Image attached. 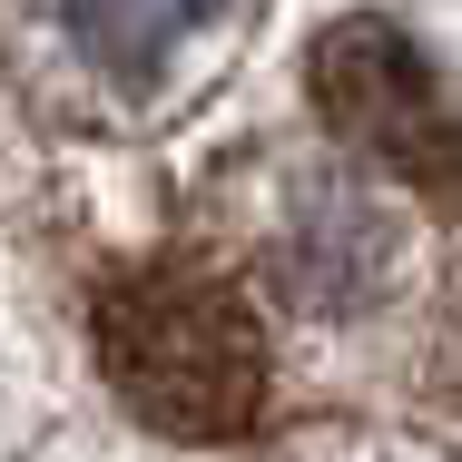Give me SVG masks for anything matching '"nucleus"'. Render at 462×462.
I'll return each instance as SVG.
<instances>
[{
    "instance_id": "obj_1",
    "label": "nucleus",
    "mask_w": 462,
    "mask_h": 462,
    "mask_svg": "<svg viewBox=\"0 0 462 462\" xmlns=\"http://www.w3.org/2000/svg\"><path fill=\"white\" fill-rule=\"evenodd\" d=\"M98 374L168 443H236L266 413V325L207 266H138L98 295Z\"/></svg>"
},
{
    "instance_id": "obj_4",
    "label": "nucleus",
    "mask_w": 462,
    "mask_h": 462,
    "mask_svg": "<svg viewBox=\"0 0 462 462\" xmlns=\"http://www.w3.org/2000/svg\"><path fill=\"white\" fill-rule=\"evenodd\" d=\"M266 266H276V295L305 325L315 315H365V305H383V285H393V217L374 207L365 187L325 178L276 217Z\"/></svg>"
},
{
    "instance_id": "obj_2",
    "label": "nucleus",
    "mask_w": 462,
    "mask_h": 462,
    "mask_svg": "<svg viewBox=\"0 0 462 462\" xmlns=\"http://www.w3.org/2000/svg\"><path fill=\"white\" fill-rule=\"evenodd\" d=\"M246 30V0H10L30 89L79 118H158L207 89V60Z\"/></svg>"
},
{
    "instance_id": "obj_3",
    "label": "nucleus",
    "mask_w": 462,
    "mask_h": 462,
    "mask_svg": "<svg viewBox=\"0 0 462 462\" xmlns=\"http://www.w3.org/2000/svg\"><path fill=\"white\" fill-rule=\"evenodd\" d=\"M305 89H315V118L365 168H383L393 187H413L433 207H462V108L433 79V60L413 50V30H393L374 10L335 20L305 60Z\"/></svg>"
}]
</instances>
